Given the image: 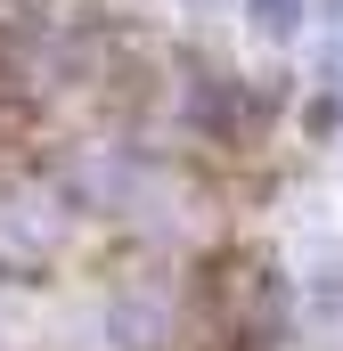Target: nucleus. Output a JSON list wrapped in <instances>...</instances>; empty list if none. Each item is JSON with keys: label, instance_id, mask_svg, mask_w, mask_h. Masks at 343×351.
I'll return each mask as SVG.
<instances>
[{"label": "nucleus", "instance_id": "1", "mask_svg": "<svg viewBox=\"0 0 343 351\" xmlns=\"http://www.w3.org/2000/svg\"><path fill=\"white\" fill-rule=\"evenodd\" d=\"M254 25L261 33H294L303 25V0H254Z\"/></svg>", "mask_w": 343, "mask_h": 351}]
</instances>
